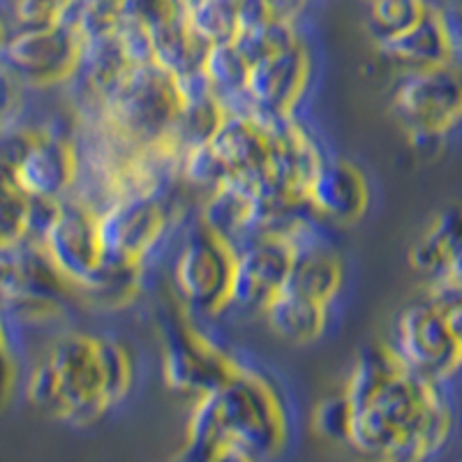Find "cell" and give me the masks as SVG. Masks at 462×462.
I'll return each mask as SVG.
<instances>
[{"label": "cell", "instance_id": "6da1fadb", "mask_svg": "<svg viewBox=\"0 0 462 462\" xmlns=\"http://www.w3.org/2000/svg\"><path fill=\"white\" fill-rule=\"evenodd\" d=\"M287 439L282 395L266 374L243 365L231 382L197 398L185 428L183 462H208L225 447L262 460L280 456Z\"/></svg>", "mask_w": 462, "mask_h": 462}, {"label": "cell", "instance_id": "7a4b0ae2", "mask_svg": "<svg viewBox=\"0 0 462 462\" xmlns=\"http://www.w3.org/2000/svg\"><path fill=\"white\" fill-rule=\"evenodd\" d=\"M56 374V419L90 426L121 402L132 386V356L111 336L69 331L47 352Z\"/></svg>", "mask_w": 462, "mask_h": 462}, {"label": "cell", "instance_id": "3957f363", "mask_svg": "<svg viewBox=\"0 0 462 462\" xmlns=\"http://www.w3.org/2000/svg\"><path fill=\"white\" fill-rule=\"evenodd\" d=\"M448 395L439 382L404 373L354 410L346 447L368 462H389Z\"/></svg>", "mask_w": 462, "mask_h": 462}, {"label": "cell", "instance_id": "277c9868", "mask_svg": "<svg viewBox=\"0 0 462 462\" xmlns=\"http://www.w3.org/2000/svg\"><path fill=\"white\" fill-rule=\"evenodd\" d=\"M183 97L176 79L160 65L132 68L100 100V127L134 143H160L176 134Z\"/></svg>", "mask_w": 462, "mask_h": 462}, {"label": "cell", "instance_id": "5b68a950", "mask_svg": "<svg viewBox=\"0 0 462 462\" xmlns=\"http://www.w3.org/2000/svg\"><path fill=\"white\" fill-rule=\"evenodd\" d=\"M391 111L416 148L441 143L462 125V74L453 65L404 69L391 90Z\"/></svg>", "mask_w": 462, "mask_h": 462}, {"label": "cell", "instance_id": "8992f818", "mask_svg": "<svg viewBox=\"0 0 462 462\" xmlns=\"http://www.w3.org/2000/svg\"><path fill=\"white\" fill-rule=\"evenodd\" d=\"M37 243L77 291L88 294L97 284L105 271V253H102L100 229H97V210L84 199L56 201L51 217L44 225Z\"/></svg>", "mask_w": 462, "mask_h": 462}, {"label": "cell", "instance_id": "52a82bcc", "mask_svg": "<svg viewBox=\"0 0 462 462\" xmlns=\"http://www.w3.org/2000/svg\"><path fill=\"white\" fill-rule=\"evenodd\" d=\"M238 250L199 225L189 229L173 259V282L189 310L217 315L231 305V284Z\"/></svg>", "mask_w": 462, "mask_h": 462}, {"label": "cell", "instance_id": "ba28073f", "mask_svg": "<svg viewBox=\"0 0 462 462\" xmlns=\"http://www.w3.org/2000/svg\"><path fill=\"white\" fill-rule=\"evenodd\" d=\"M393 349L410 373L444 382L462 370V349L447 317L430 296L410 300L395 317Z\"/></svg>", "mask_w": 462, "mask_h": 462}, {"label": "cell", "instance_id": "9c48e42d", "mask_svg": "<svg viewBox=\"0 0 462 462\" xmlns=\"http://www.w3.org/2000/svg\"><path fill=\"white\" fill-rule=\"evenodd\" d=\"M241 368L243 363L236 356L222 349L188 317L169 319L164 326L162 374L173 391L201 398L231 382Z\"/></svg>", "mask_w": 462, "mask_h": 462}, {"label": "cell", "instance_id": "30bf717a", "mask_svg": "<svg viewBox=\"0 0 462 462\" xmlns=\"http://www.w3.org/2000/svg\"><path fill=\"white\" fill-rule=\"evenodd\" d=\"M171 220V204L164 195L130 197L105 206L97 213L105 259L143 268V262L167 236Z\"/></svg>", "mask_w": 462, "mask_h": 462}, {"label": "cell", "instance_id": "8fae6325", "mask_svg": "<svg viewBox=\"0 0 462 462\" xmlns=\"http://www.w3.org/2000/svg\"><path fill=\"white\" fill-rule=\"evenodd\" d=\"M84 42L65 23L26 28L3 37V65L19 81L53 86L81 72Z\"/></svg>", "mask_w": 462, "mask_h": 462}, {"label": "cell", "instance_id": "7c38bea8", "mask_svg": "<svg viewBox=\"0 0 462 462\" xmlns=\"http://www.w3.org/2000/svg\"><path fill=\"white\" fill-rule=\"evenodd\" d=\"M310 81L312 56L303 40L253 63L245 86L253 118L268 127L296 118V106L308 93Z\"/></svg>", "mask_w": 462, "mask_h": 462}, {"label": "cell", "instance_id": "4fadbf2b", "mask_svg": "<svg viewBox=\"0 0 462 462\" xmlns=\"http://www.w3.org/2000/svg\"><path fill=\"white\" fill-rule=\"evenodd\" d=\"M300 226L287 234L262 236L259 241L243 247L236 259V271H234L231 305L262 312L268 300L282 291L294 266L296 253H299L296 231Z\"/></svg>", "mask_w": 462, "mask_h": 462}, {"label": "cell", "instance_id": "5bb4252c", "mask_svg": "<svg viewBox=\"0 0 462 462\" xmlns=\"http://www.w3.org/2000/svg\"><path fill=\"white\" fill-rule=\"evenodd\" d=\"M77 176H79V155L72 139L42 130L22 162L10 173H3L0 179L12 180L32 199L56 204L68 199L77 185Z\"/></svg>", "mask_w": 462, "mask_h": 462}, {"label": "cell", "instance_id": "9a60e30c", "mask_svg": "<svg viewBox=\"0 0 462 462\" xmlns=\"http://www.w3.org/2000/svg\"><path fill=\"white\" fill-rule=\"evenodd\" d=\"M152 40V63L173 79L204 69L208 44L195 35L183 14V3H139Z\"/></svg>", "mask_w": 462, "mask_h": 462}, {"label": "cell", "instance_id": "2e32d148", "mask_svg": "<svg viewBox=\"0 0 462 462\" xmlns=\"http://www.w3.org/2000/svg\"><path fill=\"white\" fill-rule=\"evenodd\" d=\"M305 197L319 220L356 222L368 210L370 185L354 162L328 158L308 183Z\"/></svg>", "mask_w": 462, "mask_h": 462}, {"label": "cell", "instance_id": "e0dca14e", "mask_svg": "<svg viewBox=\"0 0 462 462\" xmlns=\"http://www.w3.org/2000/svg\"><path fill=\"white\" fill-rule=\"evenodd\" d=\"M300 5L287 3H241L238 5V32L234 44L250 65L275 51L291 47L300 40L296 31Z\"/></svg>", "mask_w": 462, "mask_h": 462}, {"label": "cell", "instance_id": "ac0fdd59", "mask_svg": "<svg viewBox=\"0 0 462 462\" xmlns=\"http://www.w3.org/2000/svg\"><path fill=\"white\" fill-rule=\"evenodd\" d=\"M208 143L231 176L262 179L271 169L273 132L253 116L226 114Z\"/></svg>", "mask_w": 462, "mask_h": 462}, {"label": "cell", "instance_id": "d6986e66", "mask_svg": "<svg viewBox=\"0 0 462 462\" xmlns=\"http://www.w3.org/2000/svg\"><path fill=\"white\" fill-rule=\"evenodd\" d=\"M377 47L389 60L407 69L444 68L453 65V58L457 56L439 5H428L419 22L411 23L407 31L377 42Z\"/></svg>", "mask_w": 462, "mask_h": 462}, {"label": "cell", "instance_id": "ffe728a7", "mask_svg": "<svg viewBox=\"0 0 462 462\" xmlns=\"http://www.w3.org/2000/svg\"><path fill=\"white\" fill-rule=\"evenodd\" d=\"M271 132H273V146H271L268 176L291 188L305 189L328 160L321 143L317 142L315 132L303 125L299 118H289L271 127Z\"/></svg>", "mask_w": 462, "mask_h": 462}, {"label": "cell", "instance_id": "44dd1931", "mask_svg": "<svg viewBox=\"0 0 462 462\" xmlns=\"http://www.w3.org/2000/svg\"><path fill=\"white\" fill-rule=\"evenodd\" d=\"M299 253L284 287L331 305L345 282V263L333 247L317 238L315 225L299 234Z\"/></svg>", "mask_w": 462, "mask_h": 462}, {"label": "cell", "instance_id": "7402d4cb", "mask_svg": "<svg viewBox=\"0 0 462 462\" xmlns=\"http://www.w3.org/2000/svg\"><path fill=\"white\" fill-rule=\"evenodd\" d=\"M257 180L229 176L220 188L208 192V199L201 208V225L229 241L238 253L254 243L253 197Z\"/></svg>", "mask_w": 462, "mask_h": 462}, {"label": "cell", "instance_id": "603a6c76", "mask_svg": "<svg viewBox=\"0 0 462 462\" xmlns=\"http://www.w3.org/2000/svg\"><path fill=\"white\" fill-rule=\"evenodd\" d=\"M262 315L275 336L294 345L319 340L328 326V305L287 287L268 300Z\"/></svg>", "mask_w": 462, "mask_h": 462}, {"label": "cell", "instance_id": "cb8c5ba5", "mask_svg": "<svg viewBox=\"0 0 462 462\" xmlns=\"http://www.w3.org/2000/svg\"><path fill=\"white\" fill-rule=\"evenodd\" d=\"M404 373H410V368L398 356L393 345L370 342L356 354V361H354L352 373H349L342 393L356 410Z\"/></svg>", "mask_w": 462, "mask_h": 462}, {"label": "cell", "instance_id": "d4e9b609", "mask_svg": "<svg viewBox=\"0 0 462 462\" xmlns=\"http://www.w3.org/2000/svg\"><path fill=\"white\" fill-rule=\"evenodd\" d=\"M462 238V204H451L441 208L426 231L416 238L410 250V263L416 273L426 275L430 282L439 278L444 262L457 241Z\"/></svg>", "mask_w": 462, "mask_h": 462}, {"label": "cell", "instance_id": "484cf974", "mask_svg": "<svg viewBox=\"0 0 462 462\" xmlns=\"http://www.w3.org/2000/svg\"><path fill=\"white\" fill-rule=\"evenodd\" d=\"M130 69L132 65L127 63L125 51H123L116 32L95 37V40H86L84 42L81 74L88 81L90 93L97 95V100H102L105 95H109L116 86L121 84Z\"/></svg>", "mask_w": 462, "mask_h": 462}, {"label": "cell", "instance_id": "4316f807", "mask_svg": "<svg viewBox=\"0 0 462 462\" xmlns=\"http://www.w3.org/2000/svg\"><path fill=\"white\" fill-rule=\"evenodd\" d=\"M238 5L229 0H199V3H183V14L189 28L208 47L226 44L236 40L238 32Z\"/></svg>", "mask_w": 462, "mask_h": 462}, {"label": "cell", "instance_id": "83f0119b", "mask_svg": "<svg viewBox=\"0 0 462 462\" xmlns=\"http://www.w3.org/2000/svg\"><path fill=\"white\" fill-rule=\"evenodd\" d=\"M428 3L416 0H379L368 7V28L374 42L389 40L398 32L407 31L414 22H419Z\"/></svg>", "mask_w": 462, "mask_h": 462}, {"label": "cell", "instance_id": "f1b7e54d", "mask_svg": "<svg viewBox=\"0 0 462 462\" xmlns=\"http://www.w3.org/2000/svg\"><path fill=\"white\" fill-rule=\"evenodd\" d=\"M116 35L132 68H143L152 63L151 28H148L146 16L142 14L139 3H123L121 23L116 28Z\"/></svg>", "mask_w": 462, "mask_h": 462}, {"label": "cell", "instance_id": "f546056e", "mask_svg": "<svg viewBox=\"0 0 462 462\" xmlns=\"http://www.w3.org/2000/svg\"><path fill=\"white\" fill-rule=\"evenodd\" d=\"M180 176H183L188 183L199 185L206 188L208 192H213L216 188H220L231 173L226 171V167L222 164V160L217 158V152L213 151L210 143H199V146H189L183 152V162H180Z\"/></svg>", "mask_w": 462, "mask_h": 462}, {"label": "cell", "instance_id": "4dcf8cb0", "mask_svg": "<svg viewBox=\"0 0 462 462\" xmlns=\"http://www.w3.org/2000/svg\"><path fill=\"white\" fill-rule=\"evenodd\" d=\"M354 407L346 400V395H328L321 400L312 411V426L326 439L337 441V444H346L349 441V430H352Z\"/></svg>", "mask_w": 462, "mask_h": 462}, {"label": "cell", "instance_id": "1f68e13d", "mask_svg": "<svg viewBox=\"0 0 462 462\" xmlns=\"http://www.w3.org/2000/svg\"><path fill=\"white\" fill-rule=\"evenodd\" d=\"M26 400L40 411L56 416L58 410V386H56V374H53L51 365L47 358L32 365L26 379Z\"/></svg>", "mask_w": 462, "mask_h": 462}, {"label": "cell", "instance_id": "d6a6232c", "mask_svg": "<svg viewBox=\"0 0 462 462\" xmlns=\"http://www.w3.org/2000/svg\"><path fill=\"white\" fill-rule=\"evenodd\" d=\"M63 3H47V0H19L12 5V19L16 23V31L26 28H42L49 23H56L60 16Z\"/></svg>", "mask_w": 462, "mask_h": 462}, {"label": "cell", "instance_id": "836d02e7", "mask_svg": "<svg viewBox=\"0 0 462 462\" xmlns=\"http://www.w3.org/2000/svg\"><path fill=\"white\" fill-rule=\"evenodd\" d=\"M426 294L430 296V299L441 308V312H444V317H447L453 336H456L457 345H460V349H462V289L428 287Z\"/></svg>", "mask_w": 462, "mask_h": 462}, {"label": "cell", "instance_id": "e575fe53", "mask_svg": "<svg viewBox=\"0 0 462 462\" xmlns=\"http://www.w3.org/2000/svg\"><path fill=\"white\" fill-rule=\"evenodd\" d=\"M428 287L432 289H462V238L453 245L448 253L444 268H441L439 278L430 282Z\"/></svg>", "mask_w": 462, "mask_h": 462}, {"label": "cell", "instance_id": "d590c367", "mask_svg": "<svg viewBox=\"0 0 462 462\" xmlns=\"http://www.w3.org/2000/svg\"><path fill=\"white\" fill-rule=\"evenodd\" d=\"M208 462H259V460L238 447H225L222 451H217L216 456L210 457Z\"/></svg>", "mask_w": 462, "mask_h": 462}]
</instances>
